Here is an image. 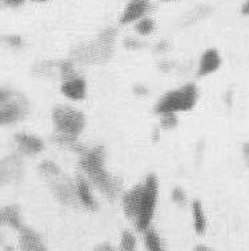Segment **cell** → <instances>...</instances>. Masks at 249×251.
I'll list each match as a JSON object with an SVG mask.
<instances>
[{
	"label": "cell",
	"instance_id": "6da1fadb",
	"mask_svg": "<svg viewBox=\"0 0 249 251\" xmlns=\"http://www.w3.org/2000/svg\"><path fill=\"white\" fill-rule=\"evenodd\" d=\"M83 176L108 198L115 200L121 192V181L106 168V151L103 146H93L80 155L79 161Z\"/></svg>",
	"mask_w": 249,
	"mask_h": 251
},
{
	"label": "cell",
	"instance_id": "7a4b0ae2",
	"mask_svg": "<svg viewBox=\"0 0 249 251\" xmlns=\"http://www.w3.org/2000/svg\"><path fill=\"white\" fill-rule=\"evenodd\" d=\"M39 172L42 177L47 181L51 189L52 194L63 205L78 207L80 206L76 196V183L69 178L68 176L63 173V170L52 161H43L39 165Z\"/></svg>",
	"mask_w": 249,
	"mask_h": 251
},
{
	"label": "cell",
	"instance_id": "3957f363",
	"mask_svg": "<svg viewBox=\"0 0 249 251\" xmlns=\"http://www.w3.org/2000/svg\"><path fill=\"white\" fill-rule=\"evenodd\" d=\"M116 31L113 28L104 29L97 39L82 43L72 50V59L82 64L92 65L106 63L112 55Z\"/></svg>",
	"mask_w": 249,
	"mask_h": 251
},
{
	"label": "cell",
	"instance_id": "277c9868",
	"mask_svg": "<svg viewBox=\"0 0 249 251\" xmlns=\"http://www.w3.org/2000/svg\"><path fill=\"white\" fill-rule=\"evenodd\" d=\"M198 88L194 84H185L183 87L166 92L155 105L159 116L166 113H183L192 110L198 101Z\"/></svg>",
	"mask_w": 249,
	"mask_h": 251
},
{
	"label": "cell",
	"instance_id": "5b68a950",
	"mask_svg": "<svg viewBox=\"0 0 249 251\" xmlns=\"http://www.w3.org/2000/svg\"><path fill=\"white\" fill-rule=\"evenodd\" d=\"M157 200H159V179L155 174H149L143 181V192L138 202V218L135 221V227L140 233H144L151 227L156 211Z\"/></svg>",
	"mask_w": 249,
	"mask_h": 251
},
{
	"label": "cell",
	"instance_id": "8992f818",
	"mask_svg": "<svg viewBox=\"0 0 249 251\" xmlns=\"http://www.w3.org/2000/svg\"><path fill=\"white\" fill-rule=\"evenodd\" d=\"M52 123L56 134L78 138L85 128V117L79 109L69 105H57L52 110Z\"/></svg>",
	"mask_w": 249,
	"mask_h": 251
},
{
	"label": "cell",
	"instance_id": "52a82bcc",
	"mask_svg": "<svg viewBox=\"0 0 249 251\" xmlns=\"http://www.w3.org/2000/svg\"><path fill=\"white\" fill-rule=\"evenodd\" d=\"M24 177V161L22 155L12 153L0 158V187L20 182Z\"/></svg>",
	"mask_w": 249,
	"mask_h": 251
},
{
	"label": "cell",
	"instance_id": "ba28073f",
	"mask_svg": "<svg viewBox=\"0 0 249 251\" xmlns=\"http://www.w3.org/2000/svg\"><path fill=\"white\" fill-rule=\"evenodd\" d=\"M28 113L27 99L18 93L7 104L0 106V126H11L26 119Z\"/></svg>",
	"mask_w": 249,
	"mask_h": 251
},
{
	"label": "cell",
	"instance_id": "9c48e42d",
	"mask_svg": "<svg viewBox=\"0 0 249 251\" xmlns=\"http://www.w3.org/2000/svg\"><path fill=\"white\" fill-rule=\"evenodd\" d=\"M15 145L24 155H37L44 151V142L36 134L28 132H19L14 136Z\"/></svg>",
	"mask_w": 249,
	"mask_h": 251
},
{
	"label": "cell",
	"instance_id": "30bf717a",
	"mask_svg": "<svg viewBox=\"0 0 249 251\" xmlns=\"http://www.w3.org/2000/svg\"><path fill=\"white\" fill-rule=\"evenodd\" d=\"M61 93L72 101H82L87 96V81L82 76H74L61 81Z\"/></svg>",
	"mask_w": 249,
	"mask_h": 251
},
{
	"label": "cell",
	"instance_id": "8fae6325",
	"mask_svg": "<svg viewBox=\"0 0 249 251\" xmlns=\"http://www.w3.org/2000/svg\"><path fill=\"white\" fill-rule=\"evenodd\" d=\"M141 192H143V182L135 185L132 189H129L128 192H125L124 196H123V201H121L124 215L134 224L138 218V202H140Z\"/></svg>",
	"mask_w": 249,
	"mask_h": 251
},
{
	"label": "cell",
	"instance_id": "7c38bea8",
	"mask_svg": "<svg viewBox=\"0 0 249 251\" xmlns=\"http://www.w3.org/2000/svg\"><path fill=\"white\" fill-rule=\"evenodd\" d=\"M19 251H47V247L40 234L26 226L19 231Z\"/></svg>",
	"mask_w": 249,
	"mask_h": 251
},
{
	"label": "cell",
	"instance_id": "4fadbf2b",
	"mask_svg": "<svg viewBox=\"0 0 249 251\" xmlns=\"http://www.w3.org/2000/svg\"><path fill=\"white\" fill-rule=\"evenodd\" d=\"M76 196H78L79 203L88 210H96L97 202L91 190V182L84 176L76 177Z\"/></svg>",
	"mask_w": 249,
	"mask_h": 251
},
{
	"label": "cell",
	"instance_id": "5bb4252c",
	"mask_svg": "<svg viewBox=\"0 0 249 251\" xmlns=\"http://www.w3.org/2000/svg\"><path fill=\"white\" fill-rule=\"evenodd\" d=\"M221 67V56L215 48H209L203 53L200 63H198L197 76L205 77L209 76Z\"/></svg>",
	"mask_w": 249,
	"mask_h": 251
},
{
	"label": "cell",
	"instance_id": "9a60e30c",
	"mask_svg": "<svg viewBox=\"0 0 249 251\" xmlns=\"http://www.w3.org/2000/svg\"><path fill=\"white\" fill-rule=\"evenodd\" d=\"M149 0H131L121 15L120 23L128 24L138 20L149 9Z\"/></svg>",
	"mask_w": 249,
	"mask_h": 251
},
{
	"label": "cell",
	"instance_id": "2e32d148",
	"mask_svg": "<svg viewBox=\"0 0 249 251\" xmlns=\"http://www.w3.org/2000/svg\"><path fill=\"white\" fill-rule=\"evenodd\" d=\"M1 213V219H3V225H8L9 227L14 228L16 231H22L26 225L22 218V213H20V207L18 205H8L0 209Z\"/></svg>",
	"mask_w": 249,
	"mask_h": 251
},
{
	"label": "cell",
	"instance_id": "e0dca14e",
	"mask_svg": "<svg viewBox=\"0 0 249 251\" xmlns=\"http://www.w3.org/2000/svg\"><path fill=\"white\" fill-rule=\"evenodd\" d=\"M192 219H194V228L197 234H204L207 230V215L204 211L203 203L194 200L192 202Z\"/></svg>",
	"mask_w": 249,
	"mask_h": 251
},
{
	"label": "cell",
	"instance_id": "ac0fdd59",
	"mask_svg": "<svg viewBox=\"0 0 249 251\" xmlns=\"http://www.w3.org/2000/svg\"><path fill=\"white\" fill-rule=\"evenodd\" d=\"M144 246L148 251H166L160 235L151 227L144 231Z\"/></svg>",
	"mask_w": 249,
	"mask_h": 251
},
{
	"label": "cell",
	"instance_id": "d6986e66",
	"mask_svg": "<svg viewBox=\"0 0 249 251\" xmlns=\"http://www.w3.org/2000/svg\"><path fill=\"white\" fill-rule=\"evenodd\" d=\"M120 251H136V238L128 230L121 234Z\"/></svg>",
	"mask_w": 249,
	"mask_h": 251
},
{
	"label": "cell",
	"instance_id": "ffe728a7",
	"mask_svg": "<svg viewBox=\"0 0 249 251\" xmlns=\"http://www.w3.org/2000/svg\"><path fill=\"white\" fill-rule=\"evenodd\" d=\"M179 125V119H177V114L173 113H166L160 114V126L163 129H175Z\"/></svg>",
	"mask_w": 249,
	"mask_h": 251
},
{
	"label": "cell",
	"instance_id": "44dd1931",
	"mask_svg": "<svg viewBox=\"0 0 249 251\" xmlns=\"http://www.w3.org/2000/svg\"><path fill=\"white\" fill-rule=\"evenodd\" d=\"M153 28H155V24L151 19H143L136 25V31L140 35H149L153 31Z\"/></svg>",
	"mask_w": 249,
	"mask_h": 251
},
{
	"label": "cell",
	"instance_id": "7402d4cb",
	"mask_svg": "<svg viewBox=\"0 0 249 251\" xmlns=\"http://www.w3.org/2000/svg\"><path fill=\"white\" fill-rule=\"evenodd\" d=\"M171 198L176 205L184 206L185 203H187V194H185V192L181 187H175V189L172 190Z\"/></svg>",
	"mask_w": 249,
	"mask_h": 251
},
{
	"label": "cell",
	"instance_id": "603a6c76",
	"mask_svg": "<svg viewBox=\"0 0 249 251\" xmlns=\"http://www.w3.org/2000/svg\"><path fill=\"white\" fill-rule=\"evenodd\" d=\"M16 95H18V92L12 91L11 88L0 87V106L7 104V102L12 100Z\"/></svg>",
	"mask_w": 249,
	"mask_h": 251
},
{
	"label": "cell",
	"instance_id": "cb8c5ba5",
	"mask_svg": "<svg viewBox=\"0 0 249 251\" xmlns=\"http://www.w3.org/2000/svg\"><path fill=\"white\" fill-rule=\"evenodd\" d=\"M4 43L11 48H22L24 41L19 35H8L4 37Z\"/></svg>",
	"mask_w": 249,
	"mask_h": 251
},
{
	"label": "cell",
	"instance_id": "d4e9b609",
	"mask_svg": "<svg viewBox=\"0 0 249 251\" xmlns=\"http://www.w3.org/2000/svg\"><path fill=\"white\" fill-rule=\"evenodd\" d=\"M26 0H0V5L1 8L9 7V8H18L20 5H23Z\"/></svg>",
	"mask_w": 249,
	"mask_h": 251
},
{
	"label": "cell",
	"instance_id": "484cf974",
	"mask_svg": "<svg viewBox=\"0 0 249 251\" xmlns=\"http://www.w3.org/2000/svg\"><path fill=\"white\" fill-rule=\"evenodd\" d=\"M124 44H125V47H128V48H132V50L140 48V43H138V40H135V39H127Z\"/></svg>",
	"mask_w": 249,
	"mask_h": 251
},
{
	"label": "cell",
	"instance_id": "4316f807",
	"mask_svg": "<svg viewBox=\"0 0 249 251\" xmlns=\"http://www.w3.org/2000/svg\"><path fill=\"white\" fill-rule=\"evenodd\" d=\"M135 93L138 95V96H145L148 93V89L145 87H143V85H136L135 87Z\"/></svg>",
	"mask_w": 249,
	"mask_h": 251
},
{
	"label": "cell",
	"instance_id": "83f0119b",
	"mask_svg": "<svg viewBox=\"0 0 249 251\" xmlns=\"http://www.w3.org/2000/svg\"><path fill=\"white\" fill-rule=\"evenodd\" d=\"M93 251H113V249H112V246L110 245V243H102V245H99V246L95 249Z\"/></svg>",
	"mask_w": 249,
	"mask_h": 251
},
{
	"label": "cell",
	"instance_id": "f1b7e54d",
	"mask_svg": "<svg viewBox=\"0 0 249 251\" xmlns=\"http://www.w3.org/2000/svg\"><path fill=\"white\" fill-rule=\"evenodd\" d=\"M243 153H244L245 161H247V164L249 166V142H245L244 145H243Z\"/></svg>",
	"mask_w": 249,
	"mask_h": 251
},
{
	"label": "cell",
	"instance_id": "f546056e",
	"mask_svg": "<svg viewBox=\"0 0 249 251\" xmlns=\"http://www.w3.org/2000/svg\"><path fill=\"white\" fill-rule=\"evenodd\" d=\"M194 251H213L211 247L208 246H204V245H198V246H196L194 249Z\"/></svg>",
	"mask_w": 249,
	"mask_h": 251
},
{
	"label": "cell",
	"instance_id": "4dcf8cb0",
	"mask_svg": "<svg viewBox=\"0 0 249 251\" xmlns=\"http://www.w3.org/2000/svg\"><path fill=\"white\" fill-rule=\"evenodd\" d=\"M241 12L244 15H249V0L243 5V8H241Z\"/></svg>",
	"mask_w": 249,
	"mask_h": 251
},
{
	"label": "cell",
	"instance_id": "1f68e13d",
	"mask_svg": "<svg viewBox=\"0 0 249 251\" xmlns=\"http://www.w3.org/2000/svg\"><path fill=\"white\" fill-rule=\"evenodd\" d=\"M3 251H15V249L12 246H9V245H3Z\"/></svg>",
	"mask_w": 249,
	"mask_h": 251
},
{
	"label": "cell",
	"instance_id": "d6a6232c",
	"mask_svg": "<svg viewBox=\"0 0 249 251\" xmlns=\"http://www.w3.org/2000/svg\"><path fill=\"white\" fill-rule=\"evenodd\" d=\"M35 3H44V1H48V0H32Z\"/></svg>",
	"mask_w": 249,
	"mask_h": 251
},
{
	"label": "cell",
	"instance_id": "836d02e7",
	"mask_svg": "<svg viewBox=\"0 0 249 251\" xmlns=\"http://www.w3.org/2000/svg\"><path fill=\"white\" fill-rule=\"evenodd\" d=\"M3 225V219H1V213H0V226Z\"/></svg>",
	"mask_w": 249,
	"mask_h": 251
},
{
	"label": "cell",
	"instance_id": "e575fe53",
	"mask_svg": "<svg viewBox=\"0 0 249 251\" xmlns=\"http://www.w3.org/2000/svg\"><path fill=\"white\" fill-rule=\"evenodd\" d=\"M164 1H172V0H164Z\"/></svg>",
	"mask_w": 249,
	"mask_h": 251
}]
</instances>
